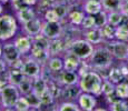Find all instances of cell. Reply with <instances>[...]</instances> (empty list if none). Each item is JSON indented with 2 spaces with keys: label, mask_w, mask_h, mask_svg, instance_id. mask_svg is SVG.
I'll use <instances>...</instances> for the list:
<instances>
[{
  "label": "cell",
  "mask_w": 128,
  "mask_h": 111,
  "mask_svg": "<svg viewBox=\"0 0 128 111\" xmlns=\"http://www.w3.org/2000/svg\"><path fill=\"white\" fill-rule=\"evenodd\" d=\"M8 63L2 59V57H0V75H4V73L8 71Z\"/></svg>",
  "instance_id": "obj_41"
},
{
  "label": "cell",
  "mask_w": 128,
  "mask_h": 111,
  "mask_svg": "<svg viewBox=\"0 0 128 111\" xmlns=\"http://www.w3.org/2000/svg\"><path fill=\"white\" fill-rule=\"evenodd\" d=\"M24 4V6H30V7H34L38 3V0H22Z\"/></svg>",
  "instance_id": "obj_42"
},
{
  "label": "cell",
  "mask_w": 128,
  "mask_h": 111,
  "mask_svg": "<svg viewBox=\"0 0 128 111\" xmlns=\"http://www.w3.org/2000/svg\"><path fill=\"white\" fill-rule=\"evenodd\" d=\"M24 77L26 76L21 72L20 68H17V67H9L8 68V71H7V80H8L9 83L18 86Z\"/></svg>",
  "instance_id": "obj_20"
},
{
  "label": "cell",
  "mask_w": 128,
  "mask_h": 111,
  "mask_svg": "<svg viewBox=\"0 0 128 111\" xmlns=\"http://www.w3.org/2000/svg\"><path fill=\"white\" fill-rule=\"evenodd\" d=\"M102 29V37H104L105 41H109V40H112L115 39V31H116V27L112 26L107 22L106 24H104L102 27H100Z\"/></svg>",
  "instance_id": "obj_31"
},
{
  "label": "cell",
  "mask_w": 128,
  "mask_h": 111,
  "mask_svg": "<svg viewBox=\"0 0 128 111\" xmlns=\"http://www.w3.org/2000/svg\"><path fill=\"white\" fill-rule=\"evenodd\" d=\"M122 2H124V0H102V9L107 12L116 11V10L122 11Z\"/></svg>",
  "instance_id": "obj_24"
},
{
  "label": "cell",
  "mask_w": 128,
  "mask_h": 111,
  "mask_svg": "<svg viewBox=\"0 0 128 111\" xmlns=\"http://www.w3.org/2000/svg\"><path fill=\"white\" fill-rule=\"evenodd\" d=\"M42 19L45 21H61L60 18L58 17V14L56 13V11L54 10V8H49L46 11H44Z\"/></svg>",
  "instance_id": "obj_36"
},
{
  "label": "cell",
  "mask_w": 128,
  "mask_h": 111,
  "mask_svg": "<svg viewBox=\"0 0 128 111\" xmlns=\"http://www.w3.org/2000/svg\"><path fill=\"white\" fill-rule=\"evenodd\" d=\"M80 92H82V90H80V88L78 85L62 86L60 97L65 98V99H67V100H77V98H78V96L80 95Z\"/></svg>",
  "instance_id": "obj_19"
},
{
  "label": "cell",
  "mask_w": 128,
  "mask_h": 111,
  "mask_svg": "<svg viewBox=\"0 0 128 111\" xmlns=\"http://www.w3.org/2000/svg\"><path fill=\"white\" fill-rule=\"evenodd\" d=\"M0 109H1V100H0Z\"/></svg>",
  "instance_id": "obj_50"
},
{
  "label": "cell",
  "mask_w": 128,
  "mask_h": 111,
  "mask_svg": "<svg viewBox=\"0 0 128 111\" xmlns=\"http://www.w3.org/2000/svg\"><path fill=\"white\" fill-rule=\"evenodd\" d=\"M122 17H124V13L120 10L109 11L107 12V22L114 27H118L122 20Z\"/></svg>",
  "instance_id": "obj_27"
},
{
  "label": "cell",
  "mask_w": 128,
  "mask_h": 111,
  "mask_svg": "<svg viewBox=\"0 0 128 111\" xmlns=\"http://www.w3.org/2000/svg\"><path fill=\"white\" fill-rule=\"evenodd\" d=\"M64 33V21H45L42 23L41 34L49 40L62 37Z\"/></svg>",
  "instance_id": "obj_8"
},
{
  "label": "cell",
  "mask_w": 128,
  "mask_h": 111,
  "mask_svg": "<svg viewBox=\"0 0 128 111\" xmlns=\"http://www.w3.org/2000/svg\"><path fill=\"white\" fill-rule=\"evenodd\" d=\"M40 100H41V105L42 106H51L55 102V97L52 96V93L47 89L45 92L40 96Z\"/></svg>",
  "instance_id": "obj_35"
},
{
  "label": "cell",
  "mask_w": 128,
  "mask_h": 111,
  "mask_svg": "<svg viewBox=\"0 0 128 111\" xmlns=\"http://www.w3.org/2000/svg\"><path fill=\"white\" fill-rule=\"evenodd\" d=\"M117 28L122 29V30H125V31H127V32H128V14H125L124 13L122 20V22L119 23V26H118Z\"/></svg>",
  "instance_id": "obj_40"
},
{
  "label": "cell",
  "mask_w": 128,
  "mask_h": 111,
  "mask_svg": "<svg viewBox=\"0 0 128 111\" xmlns=\"http://www.w3.org/2000/svg\"><path fill=\"white\" fill-rule=\"evenodd\" d=\"M2 59L8 63V66H12L14 63H16L18 60H20L22 57L19 53L18 49L16 48L14 41H6V43H4V48H2Z\"/></svg>",
  "instance_id": "obj_9"
},
{
  "label": "cell",
  "mask_w": 128,
  "mask_h": 111,
  "mask_svg": "<svg viewBox=\"0 0 128 111\" xmlns=\"http://www.w3.org/2000/svg\"><path fill=\"white\" fill-rule=\"evenodd\" d=\"M26 98H27V100H28L29 105H30L31 109H40V108L42 107L40 97H39L38 95H36L35 92H32V91H31L30 93H28V95L26 96Z\"/></svg>",
  "instance_id": "obj_32"
},
{
  "label": "cell",
  "mask_w": 128,
  "mask_h": 111,
  "mask_svg": "<svg viewBox=\"0 0 128 111\" xmlns=\"http://www.w3.org/2000/svg\"><path fill=\"white\" fill-rule=\"evenodd\" d=\"M115 39L117 40H122V41H126L128 42V32L122 29H119L116 27V31H115Z\"/></svg>",
  "instance_id": "obj_39"
},
{
  "label": "cell",
  "mask_w": 128,
  "mask_h": 111,
  "mask_svg": "<svg viewBox=\"0 0 128 111\" xmlns=\"http://www.w3.org/2000/svg\"><path fill=\"white\" fill-rule=\"evenodd\" d=\"M86 61H88V63L92 69H95L97 71H102L108 70L114 65L115 58L112 55V52L107 49V47L102 43L95 46V50H94L92 55Z\"/></svg>",
  "instance_id": "obj_2"
},
{
  "label": "cell",
  "mask_w": 128,
  "mask_h": 111,
  "mask_svg": "<svg viewBox=\"0 0 128 111\" xmlns=\"http://www.w3.org/2000/svg\"><path fill=\"white\" fill-rule=\"evenodd\" d=\"M48 89V80L44 77V76H39L34 79V85H32V92L38 95L40 97L44 92Z\"/></svg>",
  "instance_id": "obj_23"
},
{
  "label": "cell",
  "mask_w": 128,
  "mask_h": 111,
  "mask_svg": "<svg viewBox=\"0 0 128 111\" xmlns=\"http://www.w3.org/2000/svg\"><path fill=\"white\" fill-rule=\"evenodd\" d=\"M122 12L125 14H128V0H124V2H122Z\"/></svg>",
  "instance_id": "obj_43"
},
{
  "label": "cell",
  "mask_w": 128,
  "mask_h": 111,
  "mask_svg": "<svg viewBox=\"0 0 128 111\" xmlns=\"http://www.w3.org/2000/svg\"><path fill=\"white\" fill-rule=\"evenodd\" d=\"M115 87H116L115 83L109 81L107 78H104L102 86V96H104L105 98L112 97L115 95Z\"/></svg>",
  "instance_id": "obj_28"
},
{
  "label": "cell",
  "mask_w": 128,
  "mask_h": 111,
  "mask_svg": "<svg viewBox=\"0 0 128 111\" xmlns=\"http://www.w3.org/2000/svg\"><path fill=\"white\" fill-rule=\"evenodd\" d=\"M66 51H67V42L64 40L62 37L50 40L48 48V52L50 57L64 55V52H66Z\"/></svg>",
  "instance_id": "obj_16"
},
{
  "label": "cell",
  "mask_w": 128,
  "mask_h": 111,
  "mask_svg": "<svg viewBox=\"0 0 128 111\" xmlns=\"http://www.w3.org/2000/svg\"><path fill=\"white\" fill-rule=\"evenodd\" d=\"M96 22H97V27H102L104 24L107 23V11L102 9L99 13L96 14Z\"/></svg>",
  "instance_id": "obj_38"
},
{
  "label": "cell",
  "mask_w": 128,
  "mask_h": 111,
  "mask_svg": "<svg viewBox=\"0 0 128 111\" xmlns=\"http://www.w3.org/2000/svg\"><path fill=\"white\" fill-rule=\"evenodd\" d=\"M102 81H104L102 76L95 69H90V70L84 72L82 75H80L78 86L82 92L92 93V95L99 97L102 96Z\"/></svg>",
  "instance_id": "obj_1"
},
{
  "label": "cell",
  "mask_w": 128,
  "mask_h": 111,
  "mask_svg": "<svg viewBox=\"0 0 128 111\" xmlns=\"http://www.w3.org/2000/svg\"><path fill=\"white\" fill-rule=\"evenodd\" d=\"M104 44L112 52L114 58L118 61H126L128 58V42L117 39H112L109 41H105Z\"/></svg>",
  "instance_id": "obj_6"
},
{
  "label": "cell",
  "mask_w": 128,
  "mask_h": 111,
  "mask_svg": "<svg viewBox=\"0 0 128 111\" xmlns=\"http://www.w3.org/2000/svg\"><path fill=\"white\" fill-rule=\"evenodd\" d=\"M35 17H37V13H36L35 9L30 6H22L19 10L16 11V18L18 20V22H20L21 24L30 21Z\"/></svg>",
  "instance_id": "obj_18"
},
{
  "label": "cell",
  "mask_w": 128,
  "mask_h": 111,
  "mask_svg": "<svg viewBox=\"0 0 128 111\" xmlns=\"http://www.w3.org/2000/svg\"><path fill=\"white\" fill-rule=\"evenodd\" d=\"M64 70L68 71H78L82 66V60L80 58H78L76 55H74L70 51H66V53H64Z\"/></svg>",
  "instance_id": "obj_14"
},
{
  "label": "cell",
  "mask_w": 128,
  "mask_h": 111,
  "mask_svg": "<svg viewBox=\"0 0 128 111\" xmlns=\"http://www.w3.org/2000/svg\"><path fill=\"white\" fill-rule=\"evenodd\" d=\"M85 16H86V13L82 9H72V10H70L69 13H68L67 20L69 21V23L71 26L80 27Z\"/></svg>",
  "instance_id": "obj_21"
},
{
  "label": "cell",
  "mask_w": 128,
  "mask_h": 111,
  "mask_svg": "<svg viewBox=\"0 0 128 111\" xmlns=\"http://www.w3.org/2000/svg\"><path fill=\"white\" fill-rule=\"evenodd\" d=\"M72 2H76V3H82L85 0H71Z\"/></svg>",
  "instance_id": "obj_46"
},
{
  "label": "cell",
  "mask_w": 128,
  "mask_h": 111,
  "mask_svg": "<svg viewBox=\"0 0 128 111\" xmlns=\"http://www.w3.org/2000/svg\"><path fill=\"white\" fill-rule=\"evenodd\" d=\"M82 29L86 30V29H90L94 27H97V22H96V17L92 14H86L85 18L82 22Z\"/></svg>",
  "instance_id": "obj_34"
},
{
  "label": "cell",
  "mask_w": 128,
  "mask_h": 111,
  "mask_svg": "<svg viewBox=\"0 0 128 111\" xmlns=\"http://www.w3.org/2000/svg\"><path fill=\"white\" fill-rule=\"evenodd\" d=\"M20 70L26 77L35 79L41 75L42 72V65L37 60L31 58L30 56L22 57V62L20 66Z\"/></svg>",
  "instance_id": "obj_7"
},
{
  "label": "cell",
  "mask_w": 128,
  "mask_h": 111,
  "mask_svg": "<svg viewBox=\"0 0 128 111\" xmlns=\"http://www.w3.org/2000/svg\"><path fill=\"white\" fill-rule=\"evenodd\" d=\"M67 50L76 55L82 60H88L95 50V46L85 38H78L72 40L67 46Z\"/></svg>",
  "instance_id": "obj_4"
},
{
  "label": "cell",
  "mask_w": 128,
  "mask_h": 111,
  "mask_svg": "<svg viewBox=\"0 0 128 111\" xmlns=\"http://www.w3.org/2000/svg\"><path fill=\"white\" fill-rule=\"evenodd\" d=\"M32 85H34V79L24 77L21 82L18 85V89L20 91L21 96H27L28 93H30L32 91Z\"/></svg>",
  "instance_id": "obj_26"
},
{
  "label": "cell",
  "mask_w": 128,
  "mask_h": 111,
  "mask_svg": "<svg viewBox=\"0 0 128 111\" xmlns=\"http://www.w3.org/2000/svg\"><path fill=\"white\" fill-rule=\"evenodd\" d=\"M109 110L112 111H128V101L122 99H115L109 102Z\"/></svg>",
  "instance_id": "obj_29"
},
{
  "label": "cell",
  "mask_w": 128,
  "mask_h": 111,
  "mask_svg": "<svg viewBox=\"0 0 128 111\" xmlns=\"http://www.w3.org/2000/svg\"><path fill=\"white\" fill-rule=\"evenodd\" d=\"M107 79L109 81H112V83H115V85H117V83L122 82V80H125V76L124 73H122V69H120L119 66H114L112 65V67L109 68V70H108V75H107Z\"/></svg>",
  "instance_id": "obj_22"
},
{
  "label": "cell",
  "mask_w": 128,
  "mask_h": 111,
  "mask_svg": "<svg viewBox=\"0 0 128 111\" xmlns=\"http://www.w3.org/2000/svg\"><path fill=\"white\" fill-rule=\"evenodd\" d=\"M14 110H18V111H28L31 109L30 105H29L28 100H27L26 96H20L18 98V100L16 101L14 103Z\"/></svg>",
  "instance_id": "obj_33"
},
{
  "label": "cell",
  "mask_w": 128,
  "mask_h": 111,
  "mask_svg": "<svg viewBox=\"0 0 128 111\" xmlns=\"http://www.w3.org/2000/svg\"><path fill=\"white\" fill-rule=\"evenodd\" d=\"M97 96L88 92H80L77 98V103L82 111H92L97 107Z\"/></svg>",
  "instance_id": "obj_11"
},
{
  "label": "cell",
  "mask_w": 128,
  "mask_h": 111,
  "mask_svg": "<svg viewBox=\"0 0 128 111\" xmlns=\"http://www.w3.org/2000/svg\"><path fill=\"white\" fill-rule=\"evenodd\" d=\"M9 1L11 2V4L12 3H14V2H18V1H21V0H9Z\"/></svg>",
  "instance_id": "obj_47"
},
{
  "label": "cell",
  "mask_w": 128,
  "mask_h": 111,
  "mask_svg": "<svg viewBox=\"0 0 128 111\" xmlns=\"http://www.w3.org/2000/svg\"><path fill=\"white\" fill-rule=\"evenodd\" d=\"M0 1H1V2H2V3H7V2H8V1H9V0H0Z\"/></svg>",
  "instance_id": "obj_48"
},
{
  "label": "cell",
  "mask_w": 128,
  "mask_h": 111,
  "mask_svg": "<svg viewBox=\"0 0 128 111\" xmlns=\"http://www.w3.org/2000/svg\"><path fill=\"white\" fill-rule=\"evenodd\" d=\"M14 43L16 48L18 49L21 57L29 56L31 47H32V37L24 33L19 34V36H16L14 38Z\"/></svg>",
  "instance_id": "obj_10"
},
{
  "label": "cell",
  "mask_w": 128,
  "mask_h": 111,
  "mask_svg": "<svg viewBox=\"0 0 128 111\" xmlns=\"http://www.w3.org/2000/svg\"><path fill=\"white\" fill-rule=\"evenodd\" d=\"M56 110L59 111H79L82 110L80 107L78 106L77 102H72L71 100H67V101H64V102L59 103L56 108Z\"/></svg>",
  "instance_id": "obj_30"
},
{
  "label": "cell",
  "mask_w": 128,
  "mask_h": 111,
  "mask_svg": "<svg viewBox=\"0 0 128 111\" xmlns=\"http://www.w3.org/2000/svg\"><path fill=\"white\" fill-rule=\"evenodd\" d=\"M42 23L44 19L35 17L34 19H31L30 21L26 22L22 24V32L24 34H28L30 37H35L41 33V29H42Z\"/></svg>",
  "instance_id": "obj_13"
},
{
  "label": "cell",
  "mask_w": 128,
  "mask_h": 111,
  "mask_svg": "<svg viewBox=\"0 0 128 111\" xmlns=\"http://www.w3.org/2000/svg\"><path fill=\"white\" fill-rule=\"evenodd\" d=\"M82 34L84 36V38L87 39L94 46H98V44H102L105 42V39L102 33V29L99 27H94V28L82 30Z\"/></svg>",
  "instance_id": "obj_15"
},
{
  "label": "cell",
  "mask_w": 128,
  "mask_h": 111,
  "mask_svg": "<svg viewBox=\"0 0 128 111\" xmlns=\"http://www.w3.org/2000/svg\"><path fill=\"white\" fill-rule=\"evenodd\" d=\"M115 95L119 99L128 100V81L122 80V82L117 83L115 87Z\"/></svg>",
  "instance_id": "obj_25"
},
{
  "label": "cell",
  "mask_w": 128,
  "mask_h": 111,
  "mask_svg": "<svg viewBox=\"0 0 128 111\" xmlns=\"http://www.w3.org/2000/svg\"><path fill=\"white\" fill-rule=\"evenodd\" d=\"M19 24L16 16L2 13L0 16V41H9L17 36Z\"/></svg>",
  "instance_id": "obj_3"
},
{
  "label": "cell",
  "mask_w": 128,
  "mask_h": 111,
  "mask_svg": "<svg viewBox=\"0 0 128 111\" xmlns=\"http://www.w3.org/2000/svg\"><path fill=\"white\" fill-rule=\"evenodd\" d=\"M126 63H127V65H128V58L126 59Z\"/></svg>",
  "instance_id": "obj_49"
},
{
  "label": "cell",
  "mask_w": 128,
  "mask_h": 111,
  "mask_svg": "<svg viewBox=\"0 0 128 111\" xmlns=\"http://www.w3.org/2000/svg\"><path fill=\"white\" fill-rule=\"evenodd\" d=\"M2 13H4V3L0 1V16H1Z\"/></svg>",
  "instance_id": "obj_44"
},
{
  "label": "cell",
  "mask_w": 128,
  "mask_h": 111,
  "mask_svg": "<svg viewBox=\"0 0 128 111\" xmlns=\"http://www.w3.org/2000/svg\"><path fill=\"white\" fill-rule=\"evenodd\" d=\"M21 96L18 86L7 83L0 90V100H1V107L4 110H14V103Z\"/></svg>",
  "instance_id": "obj_5"
},
{
  "label": "cell",
  "mask_w": 128,
  "mask_h": 111,
  "mask_svg": "<svg viewBox=\"0 0 128 111\" xmlns=\"http://www.w3.org/2000/svg\"><path fill=\"white\" fill-rule=\"evenodd\" d=\"M47 71H49L51 76L58 75L61 70H64V58L61 56H52L48 59L46 66Z\"/></svg>",
  "instance_id": "obj_17"
},
{
  "label": "cell",
  "mask_w": 128,
  "mask_h": 111,
  "mask_svg": "<svg viewBox=\"0 0 128 111\" xmlns=\"http://www.w3.org/2000/svg\"><path fill=\"white\" fill-rule=\"evenodd\" d=\"M61 86H74L78 85L80 79V75L78 71H68L61 70L56 77H54Z\"/></svg>",
  "instance_id": "obj_12"
},
{
  "label": "cell",
  "mask_w": 128,
  "mask_h": 111,
  "mask_svg": "<svg viewBox=\"0 0 128 111\" xmlns=\"http://www.w3.org/2000/svg\"><path fill=\"white\" fill-rule=\"evenodd\" d=\"M57 2V0H38V9L39 11H46L47 9L52 8L54 4Z\"/></svg>",
  "instance_id": "obj_37"
},
{
  "label": "cell",
  "mask_w": 128,
  "mask_h": 111,
  "mask_svg": "<svg viewBox=\"0 0 128 111\" xmlns=\"http://www.w3.org/2000/svg\"><path fill=\"white\" fill-rule=\"evenodd\" d=\"M2 48H4V43H1V41H0V57L2 56Z\"/></svg>",
  "instance_id": "obj_45"
}]
</instances>
